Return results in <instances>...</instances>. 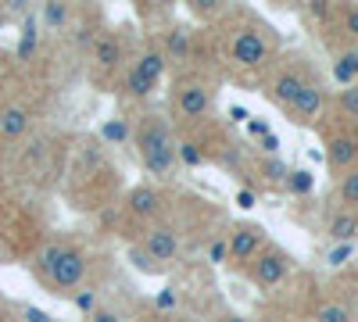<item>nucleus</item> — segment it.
<instances>
[{"instance_id": "1", "label": "nucleus", "mask_w": 358, "mask_h": 322, "mask_svg": "<svg viewBox=\"0 0 358 322\" xmlns=\"http://www.w3.org/2000/svg\"><path fill=\"white\" fill-rule=\"evenodd\" d=\"M133 140H136V154H140L143 168L151 172L155 180H169V175L176 172V140H172L169 122L158 111H147L136 122Z\"/></svg>"}, {"instance_id": "2", "label": "nucleus", "mask_w": 358, "mask_h": 322, "mask_svg": "<svg viewBox=\"0 0 358 322\" xmlns=\"http://www.w3.org/2000/svg\"><path fill=\"white\" fill-rule=\"evenodd\" d=\"M165 68H169L165 50H162L158 43L143 47V50L133 57V65H129V72H126V79H122L126 94H129V97H151L155 86H158L162 75H165Z\"/></svg>"}, {"instance_id": "3", "label": "nucleus", "mask_w": 358, "mask_h": 322, "mask_svg": "<svg viewBox=\"0 0 358 322\" xmlns=\"http://www.w3.org/2000/svg\"><path fill=\"white\" fill-rule=\"evenodd\" d=\"M229 57L244 68H265L268 57H273V43L265 40L258 25H241L229 40Z\"/></svg>"}, {"instance_id": "4", "label": "nucleus", "mask_w": 358, "mask_h": 322, "mask_svg": "<svg viewBox=\"0 0 358 322\" xmlns=\"http://www.w3.org/2000/svg\"><path fill=\"white\" fill-rule=\"evenodd\" d=\"M47 279H50V286L57 290V294H72V290H79L83 279H86V254L79 247L65 244L62 254L54 258V265L47 269Z\"/></svg>"}, {"instance_id": "5", "label": "nucleus", "mask_w": 358, "mask_h": 322, "mask_svg": "<svg viewBox=\"0 0 358 322\" xmlns=\"http://www.w3.org/2000/svg\"><path fill=\"white\" fill-rule=\"evenodd\" d=\"M290 269H294L290 254H287L283 247H268V244H265V251L251 261V276H255V283L265 286V290H276V286L290 276Z\"/></svg>"}, {"instance_id": "6", "label": "nucleus", "mask_w": 358, "mask_h": 322, "mask_svg": "<svg viewBox=\"0 0 358 322\" xmlns=\"http://www.w3.org/2000/svg\"><path fill=\"white\" fill-rule=\"evenodd\" d=\"M172 108L179 119H187V122H197L208 115V108H212V94H208V86L190 79V82H179L176 86V97H172Z\"/></svg>"}, {"instance_id": "7", "label": "nucleus", "mask_w": 358, "mask_h": 322, "mask_svg": "<svg viewBox=\"0 0 358 322\" xmlns=\"http://www.w3.org/2000/svg\"><path fill=\"white\" fill-rule=\"evenodd\" d=\"M265 251V229L255 222H241L229 233V261L233 265H248Z\"/></svg>"}, {"instance_id": "8", "label": "nucleus", "mask_w": 358, "mask_h": 322, "mask_svg": "<svg viewBox=\"0 0 358 322\" xmlns=\"http://www.w3.org/2000/svg\"><path fill=\"white\" fill-rule=\"evenodd\" d=\"M312 79L301 72V68H294V65H283L273 79H268V86H265V97L268 101H273V104H280L283 111L297 101V94H301L305 90V86H308Z\"/></svg>"}, {"instance_id": "9", "label": "nucleus", "mask_w": 358, "mask_h": 322, "mask_svg": "<svg viewBox=\"0 0 358 322\" xmlns=\"http://www.w3.org/2000/svg\"><path fill=\"white\" fill-rule=\"evenodd\" d=\"M326 165L337 175L358 168V136L355 133H334L326 140Z\"/></svg>"}, {"instance_id": "10", "label": "nucleus", "mask_w": 358, "mask_h": 322, "mask_svg": "<svg viewBox=\"0 0 358 322\" xmlns=\"http://www.w3.org/2000/svg\"><path fill=\"white\" fill-rule=\"evenodd\" d=\"M140 247H143V251L165 269L169 261L179 254V237H176V229H172V226H151V229L143 233V244H140Z\"/></svg>"}, {"instance_id": "11", "label": "nucleus", "mask_w": 358, "mask_h": 322, "mask_svg": "<svg viewBox=\"0 0 358 322\" xmlns=\"http://www.w3.org/2000/svg\"><path fill=\"white\" fill-rule=\"evenodd\" d=\"M322 108H326V90L319 82H308L301 94H297V101L287 108V115H290V122H297V126H308V122H315L319 115H322Z\"/></svg>"}, {"instance_id": "12", "label": "nucleus", "mask_w": 358, "mask_h": 322, "mask_svg": "<svg viewBox=\"0 0 358 322\" xmlns=\"http://www.w3.org/2000/svg\"><path fill=\"white\" fill-rule=\"evenodd\" d=\"M94 65L97 68H104V72H115L118 65L126 61V47H122V40H118V33H101V36H94Z\"/></svg>"}, {"instance_id": "13", "label": "nucleus", "mask_w": 358, "mask_h": 322, "mask_svg": "<svg viewBox=\"0 0 358 322\" xmlns=\"http://www.w3.org/2000/svg\"><path fill=\"white\" fill-rule=\"evenodd\" d=\"M33 126V111L25 104H4L0 108V140H22Z\"/></svg>"}, {"instance_id": "14", "label": "nucleus", "mask_w": 358, "mask_h": 322, "mask_svg": "<svg viewBox=\"0 0 358 322\" xmlns=\"http://www.w3.org/2000/svg\"><path fill=\"white\" fill-rule=\"evenodd\" d=\"M126 208H129L133 219H155L162 212V190L147 186V183L143 186H133L129 197H126Z\"/></svg>"}, {"instance_id": "15", "label": "nucleus", "mask_w": 358, "mask_h": 322, "mask_svg": "<svg viewBox=\"0 0 358 322\" xmlns=\"http://www.w3.org/2000/svg\"><path fill=\"white\" fill-rule=\"evenodd\" d=\"M326 237H330V244H355L358 240V212L337 208L326 219Z\"/></svg>"}, {"instance_id": "16", "label": "nucleus", "mask_w": 358, "mask_h": 322, "mask_svg": "<svg viewBox=\"0 0 358 322\" xmlns=\"http://www.w3.org/2000/svg\"><path fill=\"white\" fill-rule=\"evenodd\" d=\"M334 79L341 86H355L358 82V47H348L334 57Z\"/></svg>"}, {"instance_id": "17", "label": "nucleus", "mask_w": 358, "mask_h": 322, "mask_svg": "<svg viewBox=\"0 0 358 322\" xmlns=\"http://www.w3.org/2000/svg\"><path fill=\"white\" fill-rule=\"evenodd\" d=\"M162 50H165V61L183 65L190 57V29H172V33L165 36V43H162Z\"/></svg>"}, {"instance_id": "18", "label": "nucleus", "mask_w": 358, "mask_h": 322, "mask_svg": "<svg viewBox=\"0 0 358 322\" xmlns=\"http://www.w3.org/2000/svg\"><path fill=\"white\" fill-rule=\"evenodd\" d=\"M337 200L344 212H358V168L341 175V186H337Z\"/></svg>"}, {"instance_id": "19", "label": "nucleus", "mask_w": 358, "mask_h": 322, "mask_svg": "<svg viewBox=\"0 0 358 322\" xmlns=\"http://www.w3.org/2000/svg\"><path fill=\"white\" fill-rule=\"evenodd\" d=\"M287 193L290 197H308L312 190H315V175L308 172V168H290V175H287Z\"/></svg>"}, {"instance_id": "20", "label": "nucleus", "mask_w": 358, "mask_h": 322, "mask_svg": "<svg viewBox=\"0 0 358 322\" xmlns=\"http://www.w3.org/2000/svg\"><path fill=\"white\" fill-rule=\"evenodd\" d=\"M315 322H355V315L344 301H322L315 308Z\"/></svg>"}, {"instance_id": "21", "label": "nucleus", "mask_w": 358, "mask_h": 322, "mask_svg": "<svg viewBox=\"0 0 358 322\" xmlns=\"http://www.w3.org/2000/svg\"><path fill=\"white\" fill-rule=\"evenodd\" d=\"M258 172H262V180H265V183H273V186H283V183H287V175H290V168H287L280 158H265V161L258 165Z\"/></svg>"}, {"instance_id": "22", "label": "nucleus", "mask_w": 358, "mask_h": 322, "mask_svg": "<svg viewBox=\"0 0 358 322\" xmlns=\"http://www.w3.org/2000/svg\"><path fill=\"white\" fill-rule=\"evenodd\" d=\"M337 111H341V119L358 122V82L355 86H344V90L337 94Z\"/></svg>"}, {"instance_id": "23", "label": "nucleus", "mask_w": 358, "mask_h": 322, "mask_svg": "<svg viewBox=\"0 0 358 322\" xmlns=\"http://www.w3.org/2000/svg\"><path fill=\"white\" fill-rule=\"evenodd\" d=\"M176 161H183V165H190V168L204 165V151H201V143H194V140H179V143H176Z\"/></svg>"}, {"instance_id": "24", "label": "nucleus", "mask_w": 358, "mask_h": 322, "mask_svg": "<svg viewBox=\"0 0 358 322\" xmlns=\"http://www.w3.org/2000/svg\"><path fill=\"white\" fill-rule=\"evenodd\" d=\"M40 18H43V25H50V29H62V25L72 18V8H69V4H43V8H40Z\"/></svg>"}, {"instance_id": "25", "label": "nucleus", "mask_w": 358, "mask_h": 322, "mask_svg": "<svg viewBox=\"0 0 358 322\" xmlns=\"http://www.w3.org/2000/svg\"><path fill=\"white\" fill-rule=\"evenodd\" d=\"M72 301H76V312H83L86 319L97 312V290H90V286H79L76 294H72Z\"/></svg>"}, {"instance_id": "26", "label": "nucleus", "mask_w": 358, "mask_h": 322, "mask_svg": "<svg viewBox=\"0 0 358 322\" xmlns=\"http://www.w3.org/2000/svg\"><path fill=\"white\" fill-rule=\"evenodd\" d=\"M351 258H355V244H334L330 251H326V265L341 269V265H348Z\"/></svg>"}, {"instance_id": "27", "label": "nucleus", "mask_w": 358, "mask_h": 322, "mask_svg": "<svg viewBox=\"0 0 358 322\" xmlns=\"http://www.w3.org/2000/svg\"><path fill=\"white\" fill-rule=\"evenodd\" d=\"M129 261H133V265H136L140 272H147V276H155V272H162V265H158V261H155L151 254H147L143 247H129Z\"/></svg>"}, {"instance_id": "28", "label": "nucleus", "mask_w": 358, "mask_h": 322, "mask_svg": "<svg viewBox=\"0 0 358 322\" xmlns=\"http://www.w3.org/2000/svg\"><path fill=\"white\" fill-rule=\"evenodd\" d=\"M208 261L212 265H229V237H215L208 244Z\"/></svg>"}, {"instance_id": "29", "label": "nucleus", "mask_w": 358, "mask_h": 322, "mask_svg": "<svg viewBox=\"0 0 358 322\" xmlns=\"http://www.w3.org/2000/svg\"><path fill=\"white\" fill-rule=\"evenodd\" d=\"M101 136H104V140H111V143H126V140H129V129H126V122L111 119V122H104V126H101Z\"/></svg>"}, {"instance_id": "30", "label": "nucleus", "mask_w": 358, "mask_h": 322, "mask_svg": "<svg viewBox=\"0 0 358 322\" xmlns=\"http://www.w3.org/2000/svg\"><path fill=\"white\" fill-rule=\"evenodd\" d=\"M341 25H344V36L358 43V4H351V8L341 11Z\"/></svg>"}, {"instance_id": "31", "label": "nucleus", "mask_w": 358, "mask_h": 322, "mask_svg": "<svg viewBox=\"0 0 358 322\" xmlns=\"http://www.w3.org/2000/svg\"><path fill=\"white\" fill-rule=\"evenodd\" d=\"M18 319H22V322H54V315H47V312L36 308V305H18Z\"/></svg>"}, {"instance_id": "32", "label": "nucleus", "mask_w": 358, "mask_h": 322, "mask_svg": "<svg viewBox=\"0 0 358 322\" xmlns=\"http://www.w3.org/2000/svg\"><path fill=\"white\" fill-rule=\"evenodd\" d=\"M62 247H65V244H47V247L36 254V265H40V272H43V276H47V269L54 265V258L62 254Z\"/></svg>"}, {"instance_id": "33", "label": "nucleus", "mask_w": 358, "mask_h": 322, "mask_svg": "<svg viewBox=\"0 0 358 322\" xmlns=\"http://www.w3.org/2000/svg\"><path fill=\"white\" fill-rule=\"evenodd\" d=\"M248 136H255L258 143L268 136V122L265 119H248Z\"/></svg>"}, {"instance_id": "34", "label": "nucleus", "mask_w": 358, "mask_h": 322, "mask_svg": "<svg viewBox=\"0 0 358 322\" xmlns=\"http://www.w3.org/2000/svg\"><path fill=\"white\" fill-rule=\"evenodd\" d=\"M258 204V193L255 190H236V208H244V212H251Z\"/></svg>"}, {"instance_id": "35", "label": "nucleus", "mask_w": 358, "mask_h": 322, "mask_svg": "<svg viewBox=\"0 0 358 322\" xmlns=\"http://www.w3.org/2000/svg\"><path fill=\"white\" fill-rule=\"evenodd\" d=\"M155 305H158L162 312H172V308H176V290H172V286H165L162 294L155 298Z\"/></svg>"}, {"instance_id": "36", "label": "nucleus", "mask_w": 358, "mask_h": 322, "mask_svg": "<svg viewBox=\"0 0 358 322\" xmlns=\"http://www.w3.org/2000/svg\"><path fill=\"white\" fill-rule=\"evenodd\" d=\"M190 11H194V15H215V11H219V4H215V0H194Z\"/></svg>"}, {"instance_id": "37", "label": "nucleus", "mask_w": 358, "mask_h": 322, "mask_svg": "<svg viewBox=\"0 0 358 322\" xmlns=\"http://www.w3.org/2000/svg\"><path fill=\"white\" fill-rule=\"evenodd\" d=\"M90 322H122V315L111 312V308H97L94 315H90Z\"/></svg>"}, {"instance_id": "38", "label": "nucleus", "mask_w": 358, "mask_h": 322, "mask_svg": "<svg viewBox=\"0 0 358 322\" xmlns=\"http://www.w3.org/2000/svg\"><path fill=\"white\" fill-rule=\"evenodd\" d=\"M262 151H265V154H268V158H273V154H276V151H280V136H276V133H268V136H265V140H262Z\"/></svg>"}, {"instance_id": "39", "label": "nucleus", "mask_w": 358, "mask_h": 322, "mask_svg": "<svg viewBox=\"0 0 358 322\" xmlns=\"http://www.w3.org/2000/svg\"><path fill=\"white\" fill-rule=\"evenodd\" d=\"M229 119H233V122H244V126H248V119H251V115H248V111H244L241 104H233V108H229Z\"/></svg>"}, {"instance_id": "40", "label": "nucleus", "mask_w": 358, "mask_h": 322, "mask_svg": "<svg viewBox=\"0 0 358 322\" xmlns=\"http://www.w3.org/2000/svg\"><path fill=\"white\" fill-rule=\"evenodd\" d=\"M222 322H244V319H241V315H226Z\"/></svg>"}, {"instance_id": "41", "label": "nucleus", "mask_w": 358, "mask_h": 322, "mask_svg": "<svg viewBox=\"0 0 358 322\" xmlns=\"http://www.w3.org/2000/svg\"><path fill=\"white\" fill-rule=\"evenodd\" d=\"M4 65H8V57H4V50H0V72H4Z\"/></svg>"}, {"instance_id": "42", "label": "nucleus", "mask_w": 358, "mask_h": 322, "mask_svg": "<svg viewBox=\"0 0 358 322\" xmlns=\"http://www.w3.org/2000/svg\"><path fill=\"white\" fill-rule=\"evenodd\" d=\"M355 301H358V279H355Z\"/></svg>"}, {"instance_id": "43", "label": "nucleus", "mask_w": 358, "mask_h": 322, "mask_svg": "<svg viewBox=\"0 0 358 322\" xmlns=\"http://www.w3.org/2000/svg\"><path fill=\"white\" fill-rule=\"evenodd\" d=\"M0 322H11V319H0Z\"/></svg>"}]
</instances>
